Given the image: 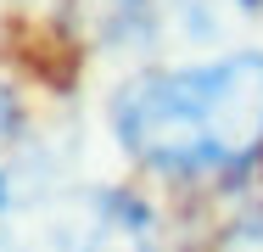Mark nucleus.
<instances>
[{
	"label": "nucleus",
	"mask_w": 263,
	"mask_h": 252,
	"mask_svg": "<svg viewBox=\"0 0 263 252\" xmlns=\"http://www.w3.org/2000/svg\"><path fill=\"white\" fill-rule=\"evenodd\" d=\"M112 135L162 179H224L263 157V50L140 73L112 96Z\"/></svg>",
	"instance_id": "obj_1"
},
{
	"label": "nucleus",
	"mask_w": 263,
	"mask_h": 252,
	"mask_svg": "<svg viewBox=\"0 0 263 252\" xmlns=\"http://www.w3.org/2000/svg\"><path fill=\"white\" fill-rule=\"evenodd\" d=\"M213 252H263V219H241V224H230L224 236H218V247Z\"/></svg>",
	"instance_id": "obj_4"
},
{
	"label": "nucleus",
	"mask_w": 263,
	"mask_h": 252,
	"mask_svg": "<svg viewBox=\"0 0 263 252\" xmlns=\"http://www.w3.org/2000/svg\"><path fill=\"white\" fill-rule=\"evenodd\" d=\"M67 23L90 45H135L152 40V0H73Z\"/></svg>",
	"instance_id": "obj_3"
},
{
	"label": "nucleus",
	"mask_w": 263,
	"mask_h": 252,
	"mask_svg": "<svg viewBox=\"0 0 263 252\" xmlns=\"http://www.w3.org/2000/svg\"><path fill=\"white\" fill-rule=\"evenodd\" d=\"M241 6H247V11H263V0H241Z\"/></svg>",
	"instance_id": "obj_5"
},
{
	"label": "nucleus",
	"mask_w": 263,
	"mask_h": 252,
	"mask_svg": "<svg viewBox=\"0 0 263 252\" xmlns=\"http://www.w3.org/2000/svg\"><path fill=\"white\" fill-rule=\"evenodd\" d=\"M40 252H157V224L129 191H84L45 230Z\"/></svg>",
	"instance_id": "obj_2"
}]
</instances>
